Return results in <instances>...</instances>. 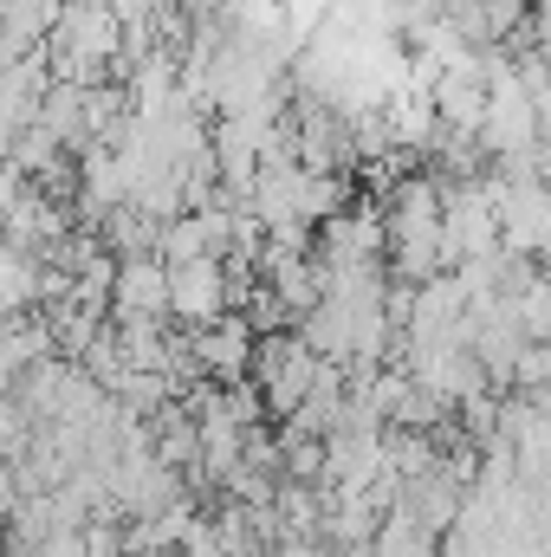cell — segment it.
I'll use <instances>...</instances> for the list:
<instances>
[{
    "mask_svg": "<svg viewBox=\"0 0 551 557\" xmlns=\"http://www.w3.org/2000/svg\"><path fill=\"white\" fill-rule=\"evenodd\" d=\"M221 311H228V260L221 253H195V260L169 267V318L208 324Z\"/></svg>",
    "mask_w": 551,
    "mask_h": 557,
    "instance_id": "1",
    "label": "cell"
},
{
    "mask_svg": "<svg viewBox=\"0 0 551 557\" xmlns=\"http://www.w3.org/2000/svg\"><path fill=\"white\" fill-rule=\"evenodd\" d=\"M131 557H175V552H162V545H149V552H131Z\"/></svg>",
    "mask_w": 551,
    "mask_h": 557,
    "instance_id": "2",
    "label": "cell"
}]
</instances>
